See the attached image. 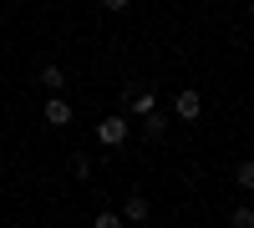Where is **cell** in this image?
I'll list each match as a JSON object with an SVG mask.
<instances>
[{"mask_svg":"<svg viewBox=\"0 0 254 228\" xmlns=\"http://www.w3.org/2000/svg\"><path fill=\"white\" fill-rule=\"evenodd\" d=\"M41 117H46L51 127H71V101H66V96H51V101H46V112H41Z\"/></svg>","mask_w":254,"mask_h":228,"instance_id":"cell-3","label":"cell"},{"mask_svg":"<svg viewBox=\"0 0 254 228\" xmlns=\"http://www.w3.org/2000/svg\"><path fill=\"white\" fill-rule=\"evenodd\" d=\"M142 127H147V137H163V132H168V117H158V112H147V117H142Z\"/></svg>","mask_w":254,"mask_h":228,"instance_id":"cell-6","label":"cell"},{"mask_svg":"<svg viewBox=\"0 0 254 228\" xmlns=\"http://www.w3.org/2000/svg\"><path fill=\"white\" fill-rule=\"evenodd\" d=\"M142 218H147V198L137 193V198H127V203H122V223H142Z\"/></svg>","mask_w":254,"mask_h":228,"instance_id":"cell-5","label":"cell"},{"mask_svg":"<svg viewBox=\"0 0 254 228\" xmlns=\"http://www.w3.org/2000/svg\"><path fill=\"white\" fill-rule=\"evenodd\" d=\"M132 0H102V10H127Z\"/></svg>","mask_w":254,"mask_h":228,"instance_id":"cell-11","label":"cell"},{"mask_svg":"<svg viewBox=\"0 0 254 228\" xmlns=\"http://www.w3.org/2000/svg\"><path fill=\"white\" fill-rule=\"evenodd\" d=\"M41 87H46L51 96H61V87H66V71H61L56 61H46V66H41Z\"/></svg>","mask_w":254,"mask_h":228,"instance_id":"cell-4","label":"cell"},{"mask_svg":"<svg viewBox=\"0 0 254 228\" xmlns=\"http://www.w3.org/2000/svg\"><path fill=\"white\" fill-rule=\"evenodd\" d=\"M97 142L102 147H122L127 142V117H102L97 122Z\"/></svg>","mask_w":254,"mask_h":228,"instance_id":"cell-1","label":"cell"},{"mask_svg":"<svg viewBox=\"0 0 254 228\" xmlns=\"http://www.w3.org/2000/svg\"><path fill=\"white\" fill-rule=\"evenodd\" d=\"M92 228H127V223H122V213H112V208H102V213H97V223H92Z\"/></svg>","mask_w":254,"mask_h":228,"instance_id":"cell-8","label":"cell"},{"mask_svg":"<svg viewBox=\"0 0 254 228\" xmlns=\"http://www.w3.org/2000/svg\"><path fill=\"white\" fill-rule=\"evenodd\" d=\"M234 182H239V188H244V193L254 188V162H239V168H234Z\"/></svg>","mask_w":254,"mask_h":228,"instance_id":"cell-7","label":"cell"},{"mask_svg":"<svg viewBox=\"0 0 254 228\" xmlns=\"http://www.w3.org/2000/svg\"><path fill=\"white\" fill-rule=\"evenodd\" d=\"M173 117H183V122H198V117H203V96L183 87V91L173 96Z\"/></svg>","mask_w":254,"mask_h":228,"instance_id":"cell-2","label":"cell"},{"mask_svg":"<svg viewBox=\"0 0 254 228\" xmlns=\"http://www.w3.org/2000/svg\"><path fill=\"white\" fill-rule=\"evenodd\" d=\"M71 173H76V178H92V157L76 152V157H71Z\"/></svg>","mask_w":254,"mask_h":228,"instance_id":"cell-9","label":"cell"},{"mask_svg":"<svg viewBox=\"0 0 254 228\" xmlns=\"http://www.w3.org/2000/svg\"><path fill=\"white\" fill-rule=\"evenodd\" d=\"M234 228H254V213L249 208H234Z\"/></svg>","mask_w":254,"mask_h":228,"instance_id":"cell-10","label":"cell"}]
</instances>
